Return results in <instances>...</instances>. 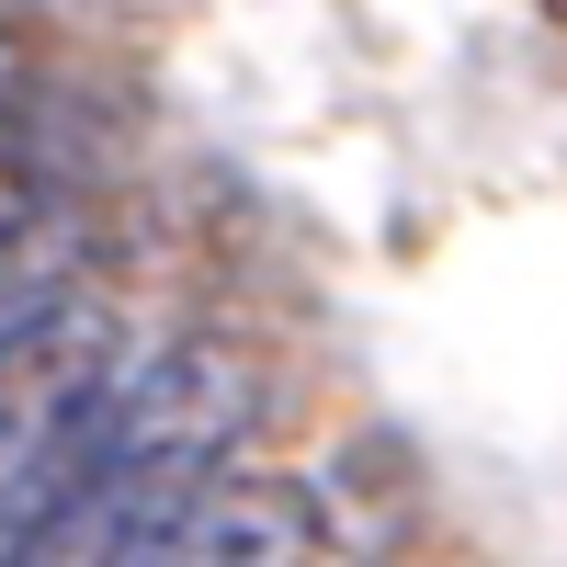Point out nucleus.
<instances>
[{"instance_id":"2","label":"nucleus","mask_w":567,"mask_h":567,"mask_svg":"<svg viewBox=\"0 0 567 567\" xmlns=\"http://www.w3.org/2000/svg\"><path fill=\"white\" fill-rule=\"evenodd\" d=\"M125 363V341H114V307L103 296H45L23 329H0V488L23 477V465L69 432V420L103 398V374Z\"/></svg>"},{"instance_id":"4","label":"nucleus","mask_w":567,"mask_h":567,"mask_svg":"<svg viewBox=\"0 0 567 567\" xmlns=\"http://www.w3.org/2000/svg\"><path fill=\"white\" fill-rule=\"evenodd\" d=\"M12 114H23V45L0 34V125H12Z\"/></svg>"},{"instance_id":"1","label":"nucleus","mask_w":567,"mask_h":567,"mask_svg":"<svg viewBox=\"0 0 567 567\" xmlns=\"http://www.w3.org/2000/svg\"><path fill=\"white\" fill-rule=\"evenodd\" d=\"M261 420V363L227 329L136 352L103 374L58 443L0 488V567H114L136 534H159Z\"/></svg>"},{"instance_id":"3","label":"nucleus","mask_w":567,"mask_h":567,"mask_svg":"<svg viewBox=\"0 0 567 567\" xmlns=\"http://www.w3.org/2000/svg\"><path fill=\"white\" fill-rule=\"evenodd\" d=\"M114 567H318V499L296 477H205Z\"/></svg>"}]
</instances>
